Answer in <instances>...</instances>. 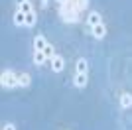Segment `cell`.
Here are the masks:
<instances>
[{"label":"cell","mask_w":132,"mask_h":130,"mask_svg":"<svg viewBox=\"0 0 132 130\" xmlns=\"http://www.w3.org/2000/svg\"><path fill=\"white\" fill-rule=\"evenodd\" d=\"M55 2H57V16L63 24H79L91 4L89 0H55Z\"/></svg>","instance_id":"cell-1"},{"label":"cell","mask_w":132,"mask_h":130,"mask_svg":"<svg viewBox=\"0 0 132 130\" xmlns=\"http://www.w3.org/2000/svg\"><path fill=\"white\" fill-rule=\"evenodd\" d=\"M47 38H45L44 34H36V38H34V53H32V61L36 67H44L47 63Z\"/></svg>","instance_id":"cell-2"},{"label":"cell","mask_w":132,"mask_h":130,"mask_svg":"<svg viewBox=\"0 0 132 130\" xmlns=\"http://www.w3.org/2000/svg\"><path fill=\"white\" fill-rule=\"evenodd\" d=\"M0 87L4 89V91H12V89H20V71L12 69H2L0 73Z\"/></svg>","instance_id":"cell-3"},{"label":"cell","mask_w":132,"mask_h":130,"mask_svg":"<svg viewBox=\"0 0 132 130\" xmlns=\"http://www.w3.org/2000/svg\"><path fill=\"white\" fill-rule=\"evenodd\" d=\"M16 8H20L26 14V28L28 30L36 28V24H38V12L34 8L32 0H16Z\"/></svg>","instance_id":"cell-4"},{"label":"cell","mask_w":132,"mask_h":130,"mask_svg":"<svg viewBox=\"0 0 132 130\" xmlns=\"http://www.w3.org/2000/svg\"><path fill=\"white\" fill-rule=\"evenodd\" d=\"M50 65H51V71H53V73H61V71L65 69V57L61 53H55L53 57H51Z\"/></svg>","instance_id":"cell-5"},{"label":"cell","mask_w":132,"mask_h":130,"mask_svg":"<svg viewBox=\"0 0 132 130\" xmlns=\"http://www.w3.org/2000/svg\"><path fill=\"white\" fill-rule=\"evenodd\" d=\"M97 24H103V16H101V12L89 10L87 12V26H89V30H91L93 26H97Z\"/></svg>","instance_id":"cell-6"},{"label":"cell","mask_w":132,"mask_h":130,"mask_svg":"<svg viewBox=\"0 0 132 130\" xmlns=\"http://www.w3.org/2000/svg\"><path fill=\"white\" fill-rule=\"evenodd\" d=\"M91 36H93L95 39H105L106 38V26H105V22L91 28Z\"/></svg>","instance_id":"cell-7"},{"label":"cell","mask_w":132,"mask_h":130,"mask_svg":"<svg viewBox=\"0 0 132 130\" xmlns=\"http://www.w3.org/2000/svg\"><path fill=\"white\" fill-rule=\"evenodd\" d=\"M118 104H120L122 110L130 108V107H132V93H128V91L120 93V95H118Z\"/></svg>","instance_id":"cell-8"},{"label":"cell","mask_w":132,"mask_h":130,"mask_svg":"<svg viewBox=\"0 0 132 130\" xmlns=\"http://www.w3.org/2000/svg\"><path fill=\"white\" fill-rule=\"evenodd\" d=\"M75 73H87L89 75V61L87 57H79L75 61Z\"/></svg>","instance_id":"cell-9"},{"label":"cell","mask_w":132,"mask_h":130,"mask_svg":"<svg viewBox=\"0 0 132 130\" xmlns=\"http://www.w3.org/2000/svg\"><path fill=\"white\" fill-rule=\"evenodd\" d=\"M32 85V75L28 71H20V89H28Z\"/></svg>","instance_id":"cell-10"},{"label":"cell","mask_w":132,"mask_h":130,"mask_svg":"<svg viewBox=\"0 0 132 130\" xmlns=\"http://www.w3.org/2000/svg\"><path fill=\"white\" fill-rule=\"evenodd\" d=\"M2 130H16V124H14V122H4V124H2Z\"/></svg>","instance_id":"cell-11"}]
</instances>
